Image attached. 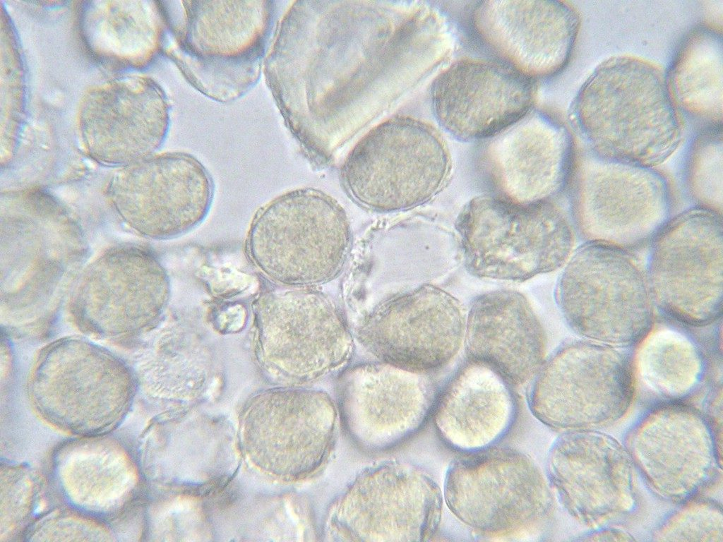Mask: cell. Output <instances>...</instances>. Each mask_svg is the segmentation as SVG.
Here are the masks:
<instances>
[{
  "mask_svg": "<svg viewBox=\"0 0 723 542\" xmlns=\"http://www.w3.org/2000/svg\"><path fill=\"white\" fill-rule=\"evenodd\" d=\"M450 171L438 133L415 122L383 125L367 134L342 168L349 195L363 207L393 212L422 205L443 187Z\"/></svg>",
  "mask_w": 723,
  "mask_h": 542,
  "instance_id": "obj_7",
  "label": "cell"
},
{
  "mask_svg": "<svg viewBox=\"0 0 723 542\" xmlns=\"http://www.w3.org/2000/svg\"><path fill=\"white\" fill-rule=\"evenodd\" d=\"M465 323L455 297L424 285L381 306L362 335L386 362L424 372L443 368L455 357L465 336Z\"/></svg>",
  "mask_w": 723,
  "mask_h": 542,
  "instance_id": "obj_15",
  "label": "cell"
},
{
  "mask_svg": "<svg viewBox=\"0 0 723 542\" xmlns=\"http://www.w3.org/2000/svg\"><path fill=\"white\" fill-rule=\"evenodd\" d=\"M722 78L721 39L713 32L695 31L677 53L669 90L687 114L718 127Z\"/></svg>",
  "mask_w": 723,
  "mask_h": 542,
  "instance_id": "obj_22",
  "label": "cell"
},
{
  "mask_svg": "<svg viewBox=\"0 0 723 542\" xmlns=\"http://www.w3.org/2000/svg\"><path fill=\"white\" fill-rule=\"evenodd\" d=\"M354 373L341 386L340 411L347 434L362 449L393 448L431 416L438 392L427 378L376 368Z\"/></svg>",
  "mask_w": 723,
  "mask_h": 542,
  "instance_id": "obj_17",
  "label": "cell"
},
{
  "mask_svg": "<svg viewBox=\"0 0 723 542\" xmlns=\"http://www.w3.org/2000/svg\"><path fill=\"white\" fill-rule=\"evenodd\" d=\"M574 159L566 126L539 109L488 138L478 155L479 170L495 196L520 203L547 200L561 192Z\"/></svg>",
  "mask_w": 723,
  "mask_h": 542,
  "instance_id": "obj_12",
  "label": "cell"
},
{
  "mask_svg": "<svg viewBox=\"0 0 723 542\" xmlns=\"http://www.w3.org/2000/svg\"><path fill=\"white\" fill-rule=\"evenodd\" d=\"M478 41L498 61L532 79L558 73L570 56L578 16L560 1H482L470 13Z\"/></svg>",
  "mask_w": 723,
  "mask_h": 542,
  "instance_id": "obj_14",
  "label": "cell"
},
{
  "mask_svg": "<svg viewBox=\"0 0 723 542\" xmlns=\"http://www.w3.org/2000/svg\"><path fill=\"white\" fill-rule=\"evenodd\" d=\"M184 6L178 23L179 46L192 78L205 88L215 80L213 95H234L256 71L269 26L264 1H193ZM183 56V57H184ZM210 86V85H209Z\"/></svg>",
  "mask_w": 723,
  "mask_h": 542,
  "instance_id": "obj_13",
  "label": "cell"
},
{
  "mask_svg": "<svg viewBox=\"0 0 723 542\" xmlns=\"http://www.w3.org/2000/svg\"><path fill=\"white\" fill-rule=\"evenodd\" d=\"M556 303L578 335L608 345H630L650 333L652 299L646 278L626 251L586 243L560 276Z\"/></svg>",
  "mask_w": 723,
  "mask_h": 542,
  "instance_id": "obj_6",
  "label": "cell"
},
{
  "mask_svg": "<svg viewBox=\"0 0 723 542\" xmlns=\"http://www.w3.org/2000/svg\"><path fill=\"white\" fill-rule=\"evenodd\" d=\"M455 228L466 268L478 277L524 281L552 272L574 246L569 222L548 200L520 203L478 196L463 207Z\"/></svg>",
  "mask_w": 723,
  "mask_h": 542,
  "instance_id": "obj_2",
  "label": "cell"
},
{
  "mask_svg": "<svg viewBox=\"0 0 723 542\" xmlns=\"http://www.w3.org/2000/svg\"><path fill=\"white\" fill-rule=\"evenodd\" d=\"M568 185L575 227L587 243L626 252L652 241L669 219V186L651 168L587 153L575 157Z\"/></svg>",
  "mask_w": 723,
  "mask_h": 542,
  "instance_id": "obj_4",
  "label": "cell"
},
{
  "mask_svg": "<svg viewBox=\"0 0 723 542\" xmlns=\"http://www.w3.org/2000/svg\"><path fill=\"white\" fill-rule=\"evenodd\" d=\"M517 411L511 384L489 366L468 359L438 392L431 416L444 443L465 454L502 440Z\"/></svg>",
  "mask_w": 723,
  "mask_h": 542,
  "instance_id": "obj_19",
  "label": "cell"
},
{
  "mask_svg": "<svg viewBox=\"0 0 723 542\" xmlns=\"http://www.w3.org/2000/svg\"><path fill=\"white\" fill-rule=\"evenodd\" d=\"M534 80L500 61L465 59L434 82L432 100L439 124L463 141L488 139L531 109Z\"/></svg>",
  "mask_w": 723,
  "mask_h": 542,
  "instance_id": "obj_16",
  "label": "cell"
},
{
  "mask_svg": "<svg viewBox=\"0 0 723 542\" xmlns=\"http://www.w3.org/2000/svg\"><path fill=\"white\" fill-rule=\"evenodd\" d=\"M107 195L131 228L145 237L163 240L181 236L204 220L213 185L198 160L173 153L124 166L112 176Z\"/></svg>",
  "mask_w": 723,
  "mask_h": 542,
  "instance_id": "obj_11",
  "label": "cell"
},
{
  "mask_svg": "<svg viewBox=\"0 0 723 542\" xmlns=\"http://www.w3.org/2000/svg\"><path fill=\"white\" fill-rule=\"evenodd\" d=\"M350 246L346 215L332 198L312 188L287 193L263 207L251 224L247 248L268 275L288 283L335 277Z\"/></svg>",
  "mask_w": 723,
  "mask_h": 542,
  "instance_id": "obj_5",
  "label": "cell"
},
{
  "mask_svg": "<svg viewBox=\"0 0 723 542\" xmlns=\"http://www.w3.org/2000/svg\"><path fill=\"white\" fill-rule=\"evenodd\" d=\"M717 130L708 131L695 143L683 176L698 208L718 214L722 205V151L721 134Z\"/></svg>",
  "mask_w": 723,
  "mask_h": 542,
  "instance_id": "obj_24",
  "label": "cell"
},
{
  "mask_svg": "<svg viewBox=\"0 0 723 542\" xmlns=\"http://www.w3.org/2000/svg\"><path fill=\"white\" fill-rule=\"evenodd\" d=\"M573 116L594 154L633 165L662 163L681 138L667 81L637 60L600 66L577 96Z\"/></svg>",
  "mask_w": 723,
  "mask_h": 542,
  "instance_id": "obj_1",
  "label": "cell"
},
{
  "mask_svg": "<svg viewBox=\"0 0 723 542\" xmlns=\"http://www.w3.org/2000/svg\"><path fill=\"white\" fill-rule=\"evenodd\" d=\"M281 411L263 427L268 439L271 470L288 479L315 473L333 447L337 410L328 395L321 391L299 390L284 395Z\"/></svg>",
  "mask_w": 723,
  "mask_h": 542,
  "instance_id": "obj_21",
  "label": "cell"
},
{
  "mask_svg": "<svg viewBox=\"0 0 723 542\" xmlns=\"http://www.w3.org/2000/svg\"><path fill=\"white\" fill-rule=\"evenodd\" d=\"M465 333L467 359L489 366L510 384H525L544 362V330L527 299L516 291L477 296Z\"/></svg>",
  "mask_w": 723,
  "mask_h": 542,
  "instance_id": "obj_20",
  "label": "cell"
},
{
  "mask_svg": "<svg viewBox=\"0 0 723 542\" xmlns=\"http://www.w3.org/2000/svg\"><path fill=\"white\" fill-rule=\"evenodd\" d=\"M443 494L424 471L391 463L362 472L333 507L337 536L360 541H422L436 533Z\"/></svg>",
  "mask_w": 723,
  "mask_h": 542,
  "instance_id": "obj_10",
  "label": "cell"
},
{
  "mask_svg": "<svg viewBox=\"0 0 723 542\" xmlns=\"http://www.w3.org/2000/svg\"><path fill=\"white\" fill-rule=\"evenodd\" d=\"M443 498L465 525L498 537L532 531L548 518L554 502L548 480L530 457L495 446L453 459Z\"/></svg>",
  "mask_w": 723,
  "mask_h": 542,
  "instance_id": "obj_3",
  "label": "cell"
},
{
  "mask_svg": "<svg viewBox=\"0 0 723 542\" xmlns=\"http://www.w3.org/2000/svg\"><path fill=\"white\" fill-rule=\"evenodd\" d=\"M637 356L639 375L655 390L679 396L690 390L703 371V360L695 344L674 330L647 334Z\"/></svg>",
  "mask_w": 723,
  "mask_h": 542,
  "instance_id": "obj_23",
  "label": "cell"
},
{
  "mask_svg": "<svg viewBox=\"0 0 723 542\" xmlns=\"http://www.w3.org/2000/svg\"><path fill=\"white\" fill-rule=\"evenodd\" d=\"M165 103L147 81L116 83L90 95L81 126L90 155L109 165H127L149 157L163 141Z\"/></svg>",
  "mask_w": 723,
  "mask_h": 542,
  "instance_id": "obj_18",
  "label": "cell"
},
{
  "mask_svg": "<svg viewBox=\"0 0 723 542\" xmlns=\"http://www.w3.org/2000/svg\"><path fill=\"white\" fill-rule=\"evenodd\" d=\"M646 281L664 313L705 325L722 311V224L718 214L695 208L670 219L652 240Z\"/></svg>",
  "mask_w": 723,
  "mask_h": 542,
  "instance_id": "obj_8",
  "label": "cell"
},
{
  "mask_svg": "<svg viewBox=\"0 0 723 542\" xmlns=\"http://www.w3.org/2000/svg\"><path fill=\"white\" fill-rule=\"evenodd\" d=\"M633 385V366L625 352L602 343L571 341L542 363L527 400L532 415L544 425L573 428L622 412Z\"/></svg>",
  "mask_w": 723,
  "mask_h": 542,
  "instance_id": "obj_9",
  "label": "cell"
}]
</instances>
